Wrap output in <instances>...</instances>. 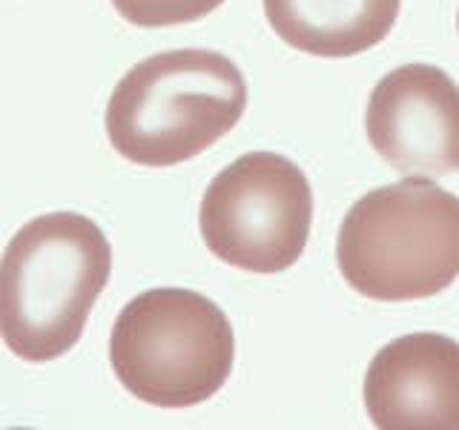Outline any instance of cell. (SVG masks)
Instances as JSON below:
<instances>
[{
  "label": "cell",
  "instance_id": "1",
  "mask_svg": "<svg viewBox=\"0 0 459 430\" xmlns=\"http://www.w3.org/2000/svg\"><path fill=\"white\" fill-rule=\"evenodd\" d=\"M112 272V247L81 212L23 224L0 255V339L23 362L66 356Z\"/></svg>",
  "mask_w": 459,
  "mask_h": 430
},
{
  "label": "cell",
  "instance_id": "2",
  "mask_svg": "<svg viewBox=\"0 0 459 430\" xmlns=\"http://www.w3.org/2000/svg\"><path fill=\"white\" fill-rule=\"evenodd\" d=\"M247 109L241 69L221 52L172 49L135 64L112 90L107 135L138 167H178L210 150Z\"/></svg>",
  "mask_w": 459,
  "mask_h": 430
},
{
  "label": "cell",
  "instance_id": "3",
  "mask_svg": "<svg viewBox=\"0 0 459 430\" xmlns=\"http://www.w3.org/2000/svg\"><path fill=\"white\" fill-rule=\"evenodd\" d=\"M336 264L373 301H420L459 279V198L408 176L362 195L336 238Z\"/></svg>",
  "mask_w": 459,
  "mask_h": 430
},
{
  "label": "cell",
  "instance_id": "4",
  "mask_svg": "<svg viewBox=\"0 0 459 430\" xmlns=\"http://www.w3.org/2000/svg\"><path fill=\"white\" fill-rule=\"evenodd\" d=\"M118 382L152 408H193L227 384L236 336L212 298L184 287H155L129 298L109 333Z\"/></svg>",
  "mask_w": 459,
  "mask_h": 430
},
{
  "label": "cell",
  "instance_id": "5",
  "mask_svg": "<svg viewBox=\"0 0 459 430\" xmlns=\"http://www.w3.org/2000/svg\"><path fill=\"white\" fill-rule=\"evenodd\" d=\"M198 227L219 262L262 276L284 272L299 262L310 238V181L279 152H247L210 181Z\"/></svg>",
  "mask_w": 459,
  "mask_h": 430
},
{
  "label": "cell",
  "instance_id": "6",
  "mask_svg": "<svg viewBox=\"0 0 459 430\" xmlns=\"http://www.w3.org/2000/svg\"><path fill=\"white\" fill-rule=\"evenodd\" d=\"M370 147L402 178L459 172V86L430 64L399 66L373 86L365 112Z\"/></svg>",
  "mask_w": 459,
  "mask_h": 430
},
{
  "label": "cell",
  "instance_id": "7",
  "mask_svg": "<svg viewBox=\"0 0 459 430\" xmlns=\"http://www.w3.org/2000/svg\"><path fill=\"white\" fill-rule=\"evenodd\" d=\"M365 408L379 430H459V341L408 333L370 358Z\"/></svg>",
  "mask_w": 459,
  "mask_h": 430
},
{
  "label": "cell",
  "instance_id": "8",
  "mask_svg": "<svg viewBox=\"0 0 459 430\" xmlns=\"http://www.w3.org/2000/svg\"><path fill=\"white\" fill-rule=\"evenodd\" d=\"M402 0H264L267 23L287 47L316 57H353L382 43Z\"/></svg>",
  "mask_w": 459,
  "mask_h": 430
},
{
  "label": "cell",
  "instance_id": "9",
  "mask_svg": "<svg viewBox=\"0 0 459 430\" xmlns=\"http://www.w3.org/2000/svg\"><path fill=\"white\" fill-rule=\"evenodd\" d=\"M224 0H112L126 23L141 29H164L193 23L212 14Z\"/></svg>",
  "mask_w": 459,
  "mask_h": 430
},
{
  "label": "cell",
  "instance_id": "10",
  "mask_svg": "<svg viewBox=\"0 0 459 430\" xmlns=\"http://www.w3.org/2000/svg\"><path fill=\"white\" fill-rule=\"evenodd\" d=\"M456 29H459V14H456Z\"/></svg>",
  "mask_w": 459,
  "mask_h": 430
}]
</instances>
